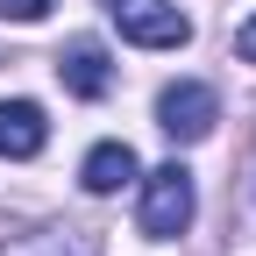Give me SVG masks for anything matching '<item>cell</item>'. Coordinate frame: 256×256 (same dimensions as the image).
I'll return each instance as SVG.
<instances>
[{
    "label": "cell",
    "mask_w": 256,
    "mask_h": 256,
    "mask_svg": "<svg viewBox=\"0 0 256 256\" xmlns=\"http://www.w3.org/2000/svg\"><path fill=\"white\" fill-rule=\"evenodd\" d=\"M192 206H200L192 171H185V164H156V171L142 178V206H136V220H142L150 242H178V235L192 228Z\"/></svg>",
    "instance_id": "1"
},
{
    "label": "cell",
    "mask_w": 256,
    "mask_h": 256,
    "mask_svg": "<svg viewBox=\"0 0 256 256\" xmlns=\"http://www.w3.org/2000/svg\"><path fill=\"white\" fill-rule=\"evenodd\" d=\"M214 121H220L214 86H200V78H171L164 92H156V128H164L171 142H206Z\"/></svg>",
    "instance_id": "2"
},
{
    "label": "cell",
    "mask_w": 256,
    "mask_h": 256,
    "mask_svg": "<svg viewBox=\"0 0 256 256\" xmlns=\"http://www.w3.org/2000/svg\"><path fill=\"white\" fill-rule=\"evenodd\" d=\"M107 14L128 43H142V50H185L192 43V22L171 8V0H107Z\"/></svg>",
    "instance_id": "3"
},
{
    "label": "cell",
    "mask_w": 256,
    "mask_h": 256,
    "mask_svg": "<svg viewBox=\"0 0 256 256\" xmlns=\"http://www.w3.org/2000/svg\"><path fill=\"white\" fill-rule=\"evenodd\" d=\"M57 78H64V92H78V100H107V92H114L107 43L100 36H72V43L57 50Z\"/></svg>",
    "instance_id": "4"
},
{
    "label": "cell",
    "mask_w": 256,
    "mask_h": 256,
    "mask_svg": "<svg viewBox=\"0 0 256 256\" xmlns=\"http://www.w3.org/2000/svg\"><path fill=\"white\" fill-rule=\"evenodd\" d=\"M43 142H50V121L36 100H0V156L28 164V156H43Z\"/></svg>",
    "instance_id": "5"
},
{
    "label": "cell",
    "mask_w": 256,
    "mask_h": 256,
    "mask_svg": "<svg viewBox=\"0 0 256 256\" xmlns=\"http://www.w3.org/2000/svg\"><path fill=\"white\" fill-rule=\"evenodd\" d=\"M136 150L128 142H92L86 150V164H78V185L92 192V200H107V192H121V185H136Z\"/></svg>",
    "instance_id": "6"
},
{
    "label": "cell",
    "mask_w": 256,
    "mask_h": 256,
    "mask_svg": "<svg viewBox=\"0 0 256 256\" xmlns=\"http://www.w3.org/2000/svg\"><path fill=\"white\" fill-rule=\"evenodd\" d=\"M0 256H100V242L86 228H36V235H14Z\"/></svg>",
    "instance_id": "7"
},
{
    "label": "cell",
    "mask_w": 256,
    "mask_h": 256,
    "mask_svg": "<svg viewBox=\"0 0 256 256\" xmlns=\"http://www.w3.org/2000/svg\"><path fill=\"white\" fill-rule=\"evenodd\" d=\"M57 0H0V22H43Z\"/></svg>",
    "instance_id": "8"
},
{
    "label": "cell",
    "mask_w": 256,
    "mask_h": 256,
    "mask_svg": "<svg viewBox=\"0 0 256 256\" xmlns=\"http://www.w3.org/2000/svg\"><path fill=\"white\" fill-rule=\"evenodd\" d=\"M235 57H242V64H256V14L235 28Z\"/></svg>",
    "instance_id": "9"
}]
</instances>
